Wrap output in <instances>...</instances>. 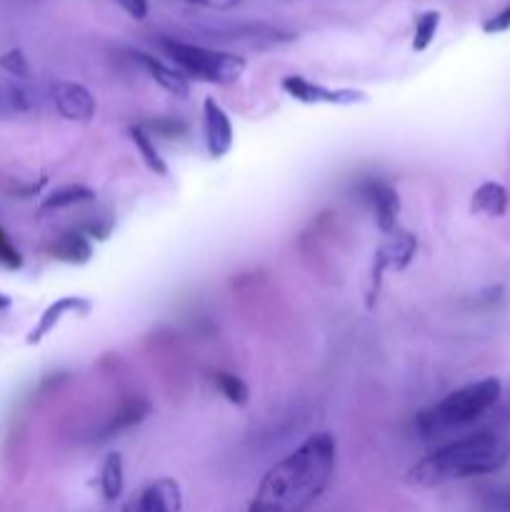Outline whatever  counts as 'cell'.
Instances as JSON below:
<instances>
[{
  "instance_id": "cell-26",
  "label": "cell",
  "mask_w": 510,
  "mask_h": 512,
  "mask_svg": "<svg viewBox=\"0 0 510 512\" xmlns=\"http://www.w3.org/2000/svg\"><path fill=\"white\" fill-rule=\"evenodd\" d=\"M493 503L500 512H510V488L498 490V493L493 495Z\"/></svg>"
},
{
  "instance_id": "cell-11",
  "label": "cell",
  "mask_w": 510,
  "mask_h": 512,
  "mask_svg": "<svg viewBox=\"0 0 510 512\" xmlns=\"http://www.w3.org/2000/svg\"><path fill=\"white\" fill-rule=\"evenodd\" d=\"M90 310H93V303H90L88 298H75V295L58 298L55 303H50L48 308L43 310V315L38 318L35 328L28 333V345H38L40 340L48 338V335L58 328L60 320H63L65 315H80V318H85Z\"/></svg>"
},
{
  "instance_id": "cell-22",
  "label": "cell",
  "mask_w": 510,
  "mask_h": 512,
  "mask_svg": "<svg viewBox=\"0 0 510 512\" xmlns=\"http://www.w3.org/2000/svg\"><path fill=\"white\" fill-rule=\"evenodd\" d=\"M0 265L8 270H18L20 265H23V255H20V250L13 245L10 235L5 233L3 225H0Z\"/></svg>"
},
{
  "instance_id": "cell-5",
  "label": "cell",
  "mask_w": 510,
  "mask_h": 512,
  "mask_svg": "<svg viewBox=\"0 0 510 512\" xmlns=\"http://www.w3.org/2000/svg\"><path fill=\"white\" fill-rule=\"evenodd\" d=\"M280 88H283L285 95H290V98L303 105H338V108H343V105H358L368 98L363 90L328 88V85L303 78V75H285L280 80Z\"/></svg>"
},
{
  "instance_id": "cell-24",
  "label": "cell",
  "mask_w": 510,
  "mask_h": 512,
  "mask_svg": "<svg viewBox=\"0 0 510 512\" xmlns=\"http://www.w3.org/2000/svg\"><path fill=\"white\" fill-rule=\"evenodd\" d=\"M120 8L130 15L133 20H145L148 18V0H118Z\"/></svg>"
},
{
  "instance_id": "cell-4",
  "label": "cell",
  "mask_w": 510,
  "mask_h": 512,
  "mask_svg": "<svg viewBox=\"0 0 510 512\" xmlns=\"http://www.w3.org/2000/svg\"><path fill=\"white\" fill-rule=\"evenodd\" d=\"M160 45L168 53V58L178 65L180 73L193 75V78L205 80V83L233 85L245 73V58L235 53L203 48V45L183 43V40L175 38H163Z\"/></svg>"
},
{
  "instance_id": "cell-20",
  "label": "cell",
  "mask_w": 510,
  "mask_h": 512,
  "mask_svg": "<svg viewBox=\"0 0 510 512\" xmlns=\"http://www.w3.org/2000/svg\"><path fill=\"white\" fill-rule=\"evenodd\" d=\"M213 383L218 388V393L228 400L230 405H245L250 398V390L248 385L243 383V378L233 373H215L213 375Z\"/></svg>"
},
{
  "instance_id": "cell-18",
  "label": "cell",
  "mask_w": 510,
  "mask_h": 512,
  "mask_svg": "<svg viewBox=\"0 0 510 512\" xmlns=\"http://www.w3.org/2000/svg\"><path fill=\"white\" fill-rule=\"evenodd\" d=\"M95 198L93 190L88 185H65V188L53 190L48 198L43 200V210H63V208H73V205L80 203H90Z\"/></svg>"
},
{
  "instance_id": "cell-25",
  "label": "cell",
  "mask_w": 510,
  "mask_h": 512,
  "mask_svg": "<svg viewBox=\"0 0 510 512\" xmlns=\"http://www.w3.org/2000/svg\"><path fill=\"white\" fill-rule=\"evenodd\" d=\"M183 3L200 5V8H213V10H230L240 5V0H183Z\"/></svg>"
},
{
  "instance_id": "cell-16",
  "label": "cell",
  "mask_w": 510,
  "mask_h": 512,
  "mask_svg": "<svg viewBox=\"0 0 510 512\" xmlns=\"http://www.w3.org/2000/svg\"><path fill=\"white\" fill-rule=\"evenodd\" d=\"M130 133V140H133V145L138 148L140 158H143V163L148 165L150 173L160 175V178H165L168 175V163H165V158L160 155V150L155 148V140L150 138L148 130L143 128V125H133V128L128 130Z\"/></svg>"
},
{
  "instance_id": "cell-1",
  "label": "cell",
  "mask_w": 510,
  "mask_h": 512,
  "mask_svg": "<svg viewBox=\"0 0 510 512\" xmlns=\"http://www.w3.org/2000/svg\"><path fill=\"white\" fill-rule=\"evenodd\" d=\"M338 443L330 433H313L260 480L248 512H305L330 485Z\"/></svg>"
},
{
  "instance_id": "cell-10",
  "label": "cell",
  "mask_w": 510,
  "mask_h": 512,
  "mask_svg": "<svg viewBox=\"0 0 510 512\" xmlns=\"http://www.w3.org/2000/svg\"><path fill=\"white\" fill-rule=\"evenodd\" d=\"M53 103L55 110L63 115L65 120H73V123H90L95 118V98L85 85L63 83L53 85Z\"/></svg>"
},
{
  "instance_id": "cell-8",
  "label": "cell",
  "mask_w": 510,
  "mask_h": 512,
  "mask_svg": "<svg viewBox=\"0 0 510 512\" xmlns=\"http://www.w3.org/2000/svg\"><path fill=\"white\" fill-rule=\"evenodd\" d=\"M183 508V490L173 478H160L145 485L123 512H180Z\"/></svg>"
},
{
  "instance_id": "cell-3",
  "label": "cell",
  "mask_w": 510,
  "mask_h": 512,
  "mask_svg": "<svg viewBox=\"0 0 510 512\" xmlns=\"http://www.w3.org/2000/svg\"><path fill=\"white\" fill-rule=\"evenodd\" d=\"M500 393H503V385H500L498 378L475 380V383H468L448 393L433 408L423 410L415 418V428H418L423 440L443 438L453 430L468 428L498 403Z\"/></svg>"
},
{
  "instance_id": "cell-14",
  "label": "cell",
  "mask_w": 510,
  "mask_h": 512,
  "mask_svg": "<svg viewBox=\"0 0 510 512\" xmlns=\"http://www.w3.org/2000/svg\"><path fill=\"white\" fill-rule=\"evenodd\" d=\"M150 413V403L143 398H135V400H128V403L120 405L118 413L113 415V418L108 420V423L103 425V430H100V438L98 440H110L113 435L123 433V430L133 428V425H138L140 420L145 418V415Z\"/></svg>"
},
{
  "instance_id": "cell-9",
  "label": "cell",
  "mask_w": 510,
  "mask_h": 512,
  "mask_svg": "<svg viewBox=\"0 0 510 512\" xmlns=\"http://www.w3.org/2000/svg\"><path fill=\"white\" fill-rule=\"evenodd\" d=\"M203 133L210 158L220 160L233 150V123L215 98H205L203 103Z\"/></svg>"
},
{
  "instance_id": "cell-19",
  "label": "cell",
  "mask_w": 510,
  "mask_h": 512,
  "mask_svg": "<svg viewBox=\"0 0 510 512\" xmlns=\"http://www.w3.org/2000/svg\"><path fill=\"white\" fill-rule=\"evenodd\" d=\"M440 28V13L438 10H425L415 20V33H413V50L415 53H423L430 48V43L435 40Z\"/></svg>"
},
{
  "instance_id": "cell-27",
  "label": "cell",
  "mask_w": 510,
  "mask_h": 512,
  "mask_svg": "<svg viewBox=\"0 0 510 512\" xmlns=\"http://www.w3.org/2000/svg\"><path fill=\"white\" fill-rule=\"evenodd\" d=\"M10 303H13V300H10V298H8V295H5V293H0V310L10 308Z\"/></svg>"
},
{
  "instance_id": "cell-7",
  "label": "cell",
  "mask_w": 510,
  "mask_h": 512,
  "mask_svg": "<svg viewBox=\"0 0 510 512\" xmlns=\"http://www.w3.org/2000/svg\"><path fill=\"white\" fill-rule=\"evenodd\" d=\"M360 195L375 213V223H378L380 233L390 235L393 230H398L400 198L393 185L385 183V180L370 178L360 185Z\"/></svg>"
},
{
  "instance_id": "cell-17",
  "label": "cell",
  "mask_w": 510,
  "mask_h": 512,
  "mask_svg": "<svg viewBox=\"0 0 510 512\" xmlns=\"http://www.w3.org/2000/svg\"><path fill=\"white\" fill-rule=\"evenodd\" d=\"M125 488V468L123 458L118 453L105 455L103 470H100V490H103V498L108 503H115V500L123 495Z\"/></svg>"
},
{
  "instance_id": "cell-6",
  "label": "cell",
  "mask_w": 510,
  "mask_h": 512,
  "mask_svg": "<svg viewBox=\"0 0 510 512\" xmlns=\"http://www.w3.org/2000/svg\"><path fill=\"white\" fill-rule=\"evenodd\" d=\"M415 250H418V240H415L413 233H405V230H393L390 235H385V243L380 245L378 253H375L373 263V278H370V305H373V298L380 290V280H383L385 273L390 270H405L415 258Z\"/></svg>"
},
{
  "instance_id": "cell-21",
  "label": "cell",
  "mask_w": 510,
  "mask_h": 512,
  "mask_svg": "<svg viewBox=\"0 0 510 512\" xmlns=\"http://www.w3.org/2000/svg\"><path fill=\"white\" fill-rule=\"evenodd\" d=\"M0 70H5V73L13 75V78H25V75L30 73V65L23 50L13 48L8 50V53L0 55Z\"/></svg>"
},
{
  "instance_id": "cell-13",
  "label": "cell",
  "mask_w": 510,
  "mask_h": 512,
  "mask_svg": "<svg viewBox=\"0 0 510 512\" xmlns=\"http://www.w3.org/2000/svg\"><path fill=\"white\" fill-rule=\"evenodd\" d=\"M508 203V190L500 183H495V180H488V183H483L473 193L470 210H473L475 215H485V218H503L505 210H508Z\"/></svg>"
},
{
  "instance_id": "cell-23",
  "label": "cell",
  "mask_w": 510,
  "mask_h": 512,
  "mask_svg": "<svg viewBox=\"0 0 510 512\" xmlns=\"http://www.w3.org/2000/svg\"><path fill=\"white\" fill-rule=\"evenodd\" d=\"M483 30L488 35H498V33H505V30H510V5H505L500 13H495L493 18L485 20Z\"/></svg>"
},
{
  "instance_id": "cell-2",
  "label": "cell",
  "mask_w": 510,
  "mask_h": 512,
  "mask_svg": "<svg viewBox=\"0 0 510 512\" xmlns=\"http://www.w3.org/2000/svg\"><path fill=\"white\" fill-rule=\"evenodd\" d=\"M510 460V440L500 433L465 435L460 440L440 445L433 453L425 455L420 463L410 468V483L435 488V485L450 483V480L478 478V475H493L505 468Z\"/></svg>"
},
{
  "instance_id": "cell-12",
  "label": "cell",
  "mask_w": 510,
  "mask_h": 512,
  "mask_svg": "<svg viewBox=\"0 0 510 512\" xmlns=\"http://www.w3.org/2000/svg\"><path fill=\"white\" fill-rule=\"evenodd\" d=\"M135 60L140 63V68L145 70V73L150 75V78L155 80V83L160 85V88L165 90V93L175 95V98H188L190 95V83L188 78H185V73H180L178 68H170V65H165L163 60H158L155 55L150 53H133Z\"/></svg>"
},
{
  "instance_id": "cell-15",
  "label": "cell",
  "mask_w": 510,
  "mask_h": 512,
  "mask_svg": "<svg viewBox=\"0 0 510 512\" xmlns=\"http://www.w3.org/2000/svg\"><path fill=\"white\" fill-rule=\"evenodd\" d=\"M50 255L70 265H85L93 258V245L83 233H65L50 248Z\"/></svg>"
}]
</instances>
